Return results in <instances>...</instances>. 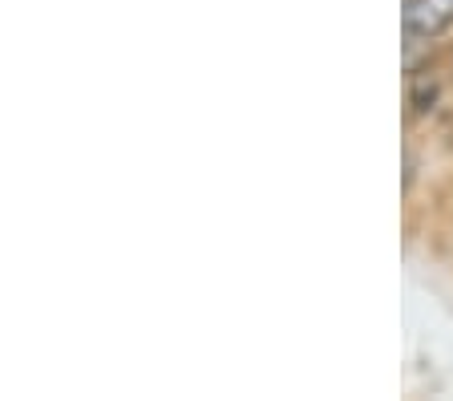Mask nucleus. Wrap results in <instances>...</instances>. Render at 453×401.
<instances>
[{"label":"nucleus","instance_id":"1","mask_svg":"<svg viewBox=\"0 0 453 401\" xmlns=\"http://www.w3.org/2000/svg\"><path fill=\"white\" fill-rule=\"evenodd\" d=\"M405 41H434L453 29V0H405Z\"/></svg>","mask_w":453,"mask_h":401}]
</instances>
